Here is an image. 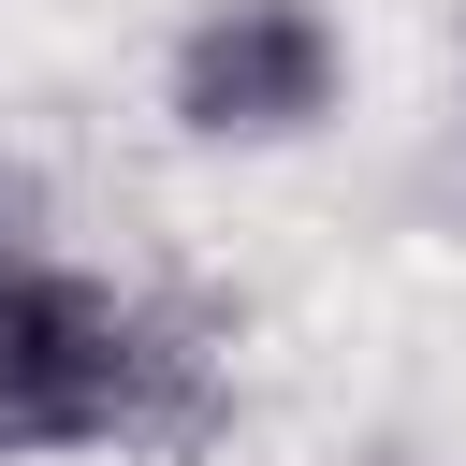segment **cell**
<instances>
[{"label": "cell", "instance_id": "6da1fadb", "mask_svg": "<svg viewBox=\"0 0 466 466\" xmlns=\"http://www.w3.org/2000/svg\"><path fill=\"white\" fill-rule=\"evenodd\" d=\"M218 422L204 350L160 335L131 291L0 248V466L29 451H189Z\"/></svg>", "mask_w": 466, "mask_h": 466}, {"label": "cell", "instance_id": "7a4b0ae2", "mask_svg": "<svg viewBox=\"0 0 466 466\" xmlns=\"http://www.w3.org/2000/svg\"><path fill=\"white\" fill-rule=\"evenodd\" d=\"M350 87V44L320 0H204L175 29V131L204 146H291Z\"/></svg>", "mask_w": 466, "mask_h": 466}, {"label": "cell", "instance_id": "3957f363", "mask_svg": "<svg viewBox=\"0 0 466 466\" xmlns=\"http://www.w3.org/2000/svg\"><path fill=\"white\" fill-rule=\"evenodd\" d=\"M0 218H15V189H0ZM0 248H15V233H0Z\"/></svg>", "mask_w": 466, "mask_h": 466}]
</instances>
